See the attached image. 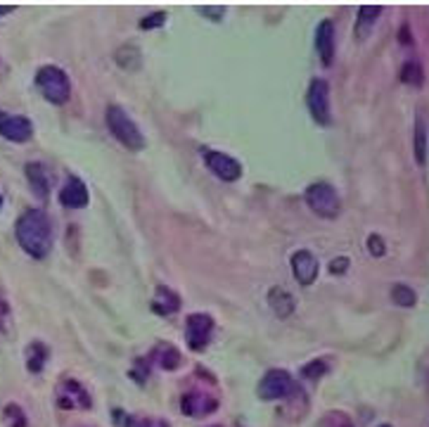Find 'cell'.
<instances>
[{"label":"cell","instance_id":"1","mask_svg":"<svg viewBox=\"0 0 429 427\" xmlns=\"http://www.w3.org/2000/svg\"><path fill=\"white\" fill-rule=\"evenodd\" d=\"M17 242L33 259H46L53 249V224L43 209H26L15 226Z\"/></svg>","mask_w":429,"mask_h":427},{"label":"cell","instance_id":"2","mask_svg":"<svg viewBox=\"0 0 429 427\" xmlns=\"http://www.w3.org/2000/svg\"><path fill=\"white\" fill-rule=\"evenodd\" d=\"M107 129L111 136H114L124 147L131 149V152H140L145 147V138L140 129H138L136 121H133L119 105H109L107 107Z\"/></svg>","mask_w":429,"mask_h":427},{"label":"cell","instance_id":"3","mask_svg":"<svg viewBox=\"0 0 429 427\" xmlns=\"http://www.w3.org/2000/svg\"><path fill=\"white\" fill-rule=\"evenodd\" d=\"M36 86L43 93V98L53 105H64L71 96V83L64 69L55 64H46L36 71Z\"/></svg>","mask_w":429,"mask_h":427},{"label":"cell","instance_id":"4","mask_svg":"<svg viewBox=\"0 0 429 427\" xmlns=\"http://www.w3.org/2000/svg\"><path fill=\"white\" fill-rule=\"evenodd\" d=\"M304 197H306V204H309L318 216H322V219H334V216H339L342 202H339L337 190H334L330 183H325V181L311 183V185L306 188Z\"/></svg>","mask_w":429,"mask_h":427},{"label":"cell","instance_id":"5","mask_svg":"<svg viewBox=\"0 0 429 427\" xmlns=\"http://www.w3.org/2000/svg\"><path fill=\"white\" fill-rule=\"evenodd\" d=\"M55 397H57V406L64 411H88L93 406L91 392L74 378H64L55 387Z\"/></svg>","mask_w":429,"mask_h":427},{"label":"cell","instance_id":"6","mask_svg":"<svg viewBox=\"0 0 429 427\" xmlns=\"http://www.w3.org/2000/svg\"><path fill=\"white\" fill-rule=\"evenodd\" d=\"M306 105H309V112L313 116V121H318L320 126H327L332 121L330 114V86L325 79H313L306 93Z\"/></svg>","mask_w":429,"mask_h":427},{"label":"cell","instance_id":"7","mask_svg":"<svg viewBox=\"0 0 429 427\" xmlns=\"http://www.w3.org/2000/svg\"><path fill=\"white\" fill-rule=\"evenodd\" d=\"M294 392V380L287 370L273 368L261 378L259 382V397L264 401H277V399H287Z\"/></svg>","mask_w":429,"mask_h":427},{"label":"cell","instance_id":"8","mask_svg":"<svg viewBox=\"0 0 429 427\" xmlns=\"http://www.w3.org/2000/svg\"><path fill=\"white\" fill-rule=\"evenodd\" d=\"M214 332V318L209 314H190L185 318V342L192 352H204Z\"/></svg>","mask_w":429,"mask_h":427},{"label":"cell","instance_id":"9","mask_svg":"<svg viewBox=\"0 0 429 427\" xmlns=\"http://www.w3.org/2000/svg\"><path fill=\"white\" fill-rule=\"evenodd\" d=\"M204 162H207L209 171H214V176H219L221 181L232 183L242 176V164L232 159L230 154L219 152V149H204Z\"/></svg>","mask_w":429,"mask_h":427},{"label":"cell","instance_id":"10","mask_svg":"<svg viewBox=\"0 0 429 427\" xmlns=\"http://www.w3.org/2000/svg\"><path fill=\"white\" fill-rule=\"evenodd\" d=\"M0 136L12 143H26L33 136V124L21 114L0 112Z\"/></svg>","mask_w":429,"mask_h":427},{"label":"cell","instance_id":"11","mask_svg":"<svg viewBox=\"0 0 429 427\" xmlns=\"http://www.w3.org/2000/svg\"><path fill=\"white\" fill-rule=\"evenodd\" d=\"M292 273L299 285H313L316 278H318V259L309 249H299V252L292 254Z\"/></svg>","mask_w":429,"mask_h":427},{"label":"cell","instance_id":"12","mask_svg":"<svg viewBox=\"0 0 429 427\" xmlns=\"http://www.w3.org/2000/svg\"><path fill=\"white\" fill-rule=\"evenodd\" d=\"M219 408V399L202 394V392H190L181 399V411L185 415H192V418H202V415H209Z\"/></svg>","mask_w":429,"mask_h":427},{"label":"cell","instance_id":"13","mask_svg":"<svg viewBox=\"0 0 429 427\" xmlns=\"http://www.w3.org/2000/svg\"><path fill=\"white\" fill-rule=\"evenodd\" d=\"M60 204L66 209H81L88 204V188L86 183L81 179H76V176H71V179H66L64 188L60 190Z\"/></svg>","mask_w":429,"mask_h":427},{"label":"cell","instance_id":"14","mask_svg":"<svg viewBox=\"0 0 429 427\" xmlns=\"http://www.w3.org/2000/svg\"><path fill=\"white\" fill-rule=\"evenodd\" d=\"M26 171V181H29L31 190L36 192V197L46 199L50 192V183H53V176H50L48 166L41 162H29L24 166Z\"/></svg>","mask_w":429,"mask_h":427},{"label":"cell","instance_id":"15","mask_svg":"<svg viewBox=\"0 0 429 427\" xmlns=\"http://www.w3.org/2000/svg\"><path fill=\"white\" fill-rule=\"evenodd\" d=\"M316 48H318L322 64L330 66L332 57H334V24H332V19H322L318 24V29H316Z\"/></svg>","mask_w":429,"mask_h":427},{"label":"cell","instance_id":"16","mask_svg":"<svg viewBox=\"0 0 429 427\" xmlns=\"http://www.w3.org/2000/svg\"><path fill=\"white\" fill-rule=\"evenodd\" d=\"M178 309H181V297H178L171 287L159 285L152 297V311L159 316H171V314H176Z\"/></svg>","mask_w":429,"mask_h":427},{"label":"cell","instance_id":"17","mask_svg":"<svg viewBox=\"0 0 429 427\" xmlns=\"http://www.w3.org/2000/svg\"><path fill=\"white\" fill-rule=\"evenodd\" d=\"M149 358H154L161 368H166V370H176L178 365L183 363V356H181V352L174 347V345H166V342H161V345L154 347V352H152V356Z\"/></svg>","mask_w":429,"mask_h":427},{"label":"cell","instance_id":"18","mask_svg":"<svg viewBox=\"0 0 429 427\" xmlns=\"http://www.w3.org/2000/svg\"><path fill=\"white\" fill-rule=\"evenodd\" d=\"M268 304H271L273 314L280 316V318H287V316L294 311V299L287 290H282V287H273L268 295Z\"/></svg>","mask_w":429,"mask_h":427},{"label":"cell","instance_id":"19","mask_svg":"<svg viewBox=\"0 0 429 427\" xmlns=\"http://www.w3.org/2000/svg\"><path fill=\"white\" fill-rule=\"evenodd\" d=\"M46 361H48V347L38 340L31 342L26 347V368H29V373H41Z\"/></svg>","mask_w":429,"mask_h":427},{"label":"cell","instance_id":"20","mask_svg":"<svg viewBox=\"0 0 429 427\" xmlns=\"http://www.w3.org/2000/svg\"><path fill=\"white\" fill-rule=\"evenodd\" d=\"M382 8H377V5H363V8L358 10V21H356V36L363 38L367 31L375 26L377 17H380Z\"/></svg>","mask_w":429,"mask_h":427},{"label":"cell","instance_id":"21","mask_svg":"<svg viewBox=\"0 0 429 427\" xmlns=\"http://www.w3.org/2000/svg\"><path fill=\"white\" fill-rule=\"evenodd\" d=\"M140 50H138L136 46H121L119 50H116V64L121 66V69L126 71H136L138 66H140Z\"/></svg>","mask_w":429,"mask_h":427},{"label":"cell","instance_id":"22","mask_svg":"<svg viewBox=\"0 0 429 427\" xmlns=\"http://www.w3.org/2000/svg\"><path fill=\"white\" fill-rule=\"evenodd\" d=\"M413 138H415V159H417V164L420 166H425L427 164V129H425V121H422V116H417L415 119V133H413Z\"/></svg>","mask_w":429,"mask_h":427},{"label":"cell","instance_id":"23","mask_svg":"<svg viewBox=\"0 0 429 427\" xmlns=\"http://www.w3.org/2000/svg\"><path fill=\"white\" fill-rule=\"evenodd\" d=\"M116 423L121 427H171L166 420L157 418V415H149V418H133V415H124L121 411H116Z\"/></svg>","mask_w":429,"mask_h":427},{"label":"cell","instance_id":"24","mask_svg":"<svg viewBox=\"0 0 429 427\" xmlns=\"http://www.w3.org/2000/svg\"><path fill=\"white\" fill-rule=\"evenodd\" d=\"M401 81L408 83V86H422L425 83V71H422V64L417 60H408L403 66H401Z\"/></svg>","mask_w":429,"mask_h":427},{"label":"cell","instance_id":"25","mask_svg":"<svg viewBox=\"0 0 429 427\" xmlns=\"http://www.w3.org/2000/svg\"><path fill=\"white\" fill-rule=\"evenodd\" d=\"M392 299H394V304H399V307H415V302H417V295H415V290L413 287H408V285H403V282H399V285H394V290H392Z\"/></svg>","mask_w":429,"mask_h":427},{"label":"cell","instance_id":"26","mask_svg":"<svg viewBox=\"0 0 429 427\" xmlns=\"http://www.w3.org/2000/svg\"><path fill=\"white\" fill-rule=\"evenodd\" d=\"M3 415H5V425L8 427H26V415L21 411L19 403H8Z\"/></svg>","mask_w":429,"mask_h":427},{"label":"cell","instance_id":"27","mask_svg":"<svg viewBox=\"0 0 429 427\" xmlns=\"http://www.w3.org/2000/svg\"><path fill=\"white\" fill-rule=\"evenodd\" d=\"M325 373H327V363L322 361V358H316V361L306 363L302 368V375L306 380H320Z\"/></svg>","mask_w":429,"mask_h":427},{"label":"cell","instance_id":"28","mask_svg":"<svg viewBox=\"0 0 429 427\" xmlns=\"http://www.w3.org/2000/svg\"><path fill=\"white\" fill-rule=\"evenodd\" d=\"M320 427H354V423H351V418L347 413H327L325 418H322Z\"/></svg>","mask_w":429,"mask_h":427},{"label":"cell","instance_id":"29","mask_svg":"<svg viewBox=\"0 0 429 427\" xmlns=\"http://www.w3.org/2000/svg\"><path fill=\"white\" fill-rule=\"evenodd\" d=\"M197 12L209 17L211 21H221L223 15H226V8H221V5H204V8H197Z\"/></svg>","mask_w":429,"mask_h":427},{"label":"cell","instance_id":"30","mask_svg":"<svg viewBox=\"0 0 429 427\" xmlns=\"http://www.w3.org/2000/svg\"><path fill=\"white\" fill-rule=\"evenodd\" d=\"M166 21V12H152V15H147L145 19L140 21V29H154V26H161Z\"/></svg>","mask_w":429,"mask_h":427},{"label":"cell","instance_id":"31","mask_svg":"<svg viewBox=\"0 0 429 427\" xmlns=\"http://www.w3.org/2000/svg\"><path fill=\"white\" fill-rule=\"evenodd\" d=\"M367 252L372 254V257H382L384 252H387V247H384V240L380 235H370L367 237Z\"/></svg>","mask_w":429,"mask_h":427},{"label":"cell","instance_id":"32","mask_svg":"<svg viewBox=\"0 0 429 427\" xmlns=\"http://www.w3.org/2000/svg\"><path fill=\"white\" fill-rule=\"evenodd\" d=\"M349 269V259L347 257H339V259H332V264H330V273H344V271Z\"/></svg>","mask_w":429,"mask_h":427},{"label":"cell","instance_id":"33","mask_svg":"<svg viewBox=\"0 0 429 427\" xmlns=\"http://www.w3.org/2000/svg\"><path fill=\"white\" fill-rule=\"evenodd\" d=\"M8 320H10V304L0 297V330L8 328Z\"/></svg>","mask_w":429,"mask_h":427},{"label":"cell","instance_id":"34","mask_svg":"<svg viewBox=\"0 0 429 427\" xmlns=\"http://www.w3.org/2000/svg\"><path fill=\"white\" fill-rule=\"evenodd\" d=\"M401 43H410V36H408V24L401 29Z\"/></svg>","mask_w":429,"mask_h":427},{"label":"cell","instance_id":"35","mask_svg":"<svg viewBox=\"0 0 429 427\" xmlns=\"http://www.w3.org/2000/svg\"><path fill=\"white\" fill-rule=\"evenodd\" d=\"M12 5H0V17H3V15H10V12H12Z\"/></svg>","mask_w":429,"mask_h":427},{"label":"cell","instance_id":"36","mask_svg":"<svg viewBox=\"0 0 429 427\" xmlns=\"http://www.w3.org/2000/svg\"><path fill=\"white\" fill-rule=\"evenodd\" d=\"M0 207H3V195H0Z\"/></svg>","mask_w":429,"mask_h":427},{"label":"cell","instance_id":"37","mask_svg":"<svg viewBox=\"0 0 429 427\" xmlns=\"http://www.w3.org/2000/svg\"><path fill=\"white\" fill-rule=\"evenodd\" d=\"M380 427H392V425H380Z\"/></svg>","mask_w":429,"mask_h":427},{"label":"cell","instance_id":"38","mask_svg":"<svg viewBox=\"0 0 429 427\" xmlns=\"http://www.w3.org/2000/svg\"><path fill=\"white\" fill-rule=\"evenodd\" d=\"M209 427H219V425H209Z\"/></svg>","mask_w":429,"mask_h":427}]
</instances>
